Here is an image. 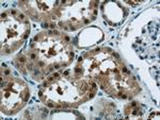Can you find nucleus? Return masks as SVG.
Returning <instances> with one entry per match:
<instances>
[{
    "label": "nucleus",
    "mask_w": 160,
    "mask_h": 120,
    "mask_svg": "<svg viewBox=\"0 0 160 120\" xmlns=\"http://www.w3.org/2000/svg\"><path fill=\"white\" fill-rule=\"evenodd\" d=\"M29 98L27 84L15 76H6L1 87V109L7 114H15Z\"/></svg>",
    "instance_id": "f03ea898"
},
{
    "label": "nucleus",
    "mask_w": 160,
    "mask_h": 120,
    "mask_svg": "<svg viewBox=\"0 0 160 120\" xmlns=\"http://www.w3.org/2000/svg\"><path fill=\"white\" fill-rule=\"evenodd\" d=\"M2 17V54H8L22 46L30 32V25L26 17L16 11L6 12Z\"/></svg>",
    "instance_id": "f257e3e1"
}]
</instances>
